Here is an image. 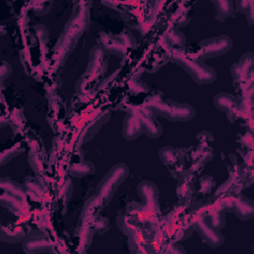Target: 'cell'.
<instances>
[{"mask_svg":"<svg viewBox=\"0 0 254 254\" xmlns=\"http://www.w3.org/2000/svg\"><path fill=\"white\" fill-rule=\"evenodd\" d=\"M88 3H79L73 9V13L65 24V27L55 47L56 61L59 65L64 64L70 51L76 46L78 39L89 28V8Z\"/></svg>","mask_w":254,"mask_h":254,"instance_id":"1","label":"cell"},{"mask_svg":"<svg viewBox=\"0 0 254 254\" xmlns=\"http://www.w3.org/2000/svg\"><path fill=\"white\" fill-rule=\"evenodd\" d=\"M144 107L171 121H188L194 116V110L191 106L167 99L159 93L153 95Z\"/></svg>","mask_w":254,"mask_h":254,"instance_id":"2","label":"cell"},{"mask_svg":"<svg viewBox=\"0 0 254 254\" xmlns=\"http://www.w3.org/2000/svg\"><path fill=\"white\" fill-rule=\"evenodd\" d=\"M26 187L9 178L1 179V205L15 215H24L28 211Z\"/></svg>","mask_w":254,"mask_h":254,"instance_id":"3","label":"cell"},{"mask_svg":"<svg viewBox=\"0 0 254 254\" xmlns=\"http://www.w3.org/2000/svg\"><path fill=\"white\" fill-rule=\"evenodd\" d=\"M169 57L178 65L182 66L196 83H211L216 78L215 70L212 67L203 64L201 61L188 58L180 49L173 50Z\"/></svg>","mask_w":254,"mask_h":254,"instance_id":"4","label":"cell"},{"mask_svg":"<svg viewBox=\"0 0 254 254\" xmlns=\"http://www.w3.org/2000/svg\"><path fill=\"white\" fill-rule=\"evenodd\" d=\"M129 170L125 164L114 165L102 178L96 189V198L100 204V207H105L112 199L118 187L128 177Z\"/></svg>","mask_w":254,"mask_h":254,"instance_id":"5","label":"cell"},{"mask_svg":"<svg viewBox=\"0 0 254 254\" xmlns=\"http://www.w3.org/2000/svg\"><path fill=\"white\" fill-rule=\"evenodd\" d=\"M232 47V41L231 39L226 36H218L213 37L210 39L203 40L197 44L196 51L191 54V56H187L190 59L203 61L206 59L219 57L221 55H224L227 53Z\"/></svg>","mask_w":254,"mask_h":254,"instance_id":"6","label":"cell"},{"mask_svg":"<svg viewBox=\"0 0 254 254\" xmlns=\"http://www.w3.org/2000/svg\"><path fill=\"white\" fill-rule=\"evenodd\" d=\"M97 40L99 47H101L105 52L107 51L111 54L117 55L118 57H123L126 54L127 49H132L136 45L133 35L127 30H123L118 36L101 32L98 35Z\"/></svg>","mask_w":254,"mask_h":254,"instance_id":"7","label":"cell"},{"mask_svg":"<svg viewBox=\"0 0 254 254\" xmlns=\"http://www.w3.org/2000/svg\"><path fill=\"white\" fill-rule=\"evenodd\" d=\"M193 229H195L199 236L209 244L211 247H218L223 243V236L219 230L213 228L201 215L200 212H194L190 217Z\"/></svg>","mask_w":254,"mask_h":254,"instance_id":"8","label":"cell"},{"mask_svg":"<svg viewBox=\"0 0 254 254\" xmlns=\"http://www.w3.org/2000/svg\"><path fill=\"white\" fill-rule=\"evenodd\" d=\"M53 244L49 237L42 231L34 230L27 234L22 243V248L26 253H40L51 251Z\"/></svg>","mask_w":254,"mask_h":254,"instance_id":"9","label":"cell"},{"mask_svg":"<svg viewBox=\"0 0 254 254\" xmlns=\"http://www.w3.org/2000/svg\"><path fill=\"white\" fill-rule=\"evenodd\" d=\"M138 193L143 200V206L150 209L153 213H160L159 193L157 187L151 182H141L138 186Z\"/></svg>","mask_w":254,"mask_h":254,"instance_id":"10","label":"cell"},{"mask_svg":"<svg viewBox=\"0 0 254 254\" xmlns=\"http://www.w3.org/2000/svg\"><path fill=\"white\" fill-rule=\"evenodd\" d=\"M107 67V56L106 52L99 46L94 47L90 52L89 64L87 66L86 72L82 76H95L103 74Z\"/></svg>","mask_w":254,"mask_h":254,"instance_id":"11","label":"cell"},{"mask_svg":"<svg viewBox=\"0 0 254 254\" xmlns=\"http://www.w3.org/2000/svg\"><path fill=\"white\" fill-rule=\"evenodd\" d=\"M135 113L140 118L143 125L144 133H146L148 137L157 138L161 135L162 127H161V124L157 121L155 113H153L151 110H149L144 106L143 108L136 109Z\"/></svg>","mask_w":254,"mask_h":254,"instance_id":"12","label":"cell"},{"mask_svg":"<svg viewBox=\"0 0 254 254\" xmlns=\"http://www.w3.org/2000/svg\"><path fill=\"white\" fill-rule=\"evenodd\" d=\"M229 210L233 211L236 216L240 219H249L254 214V204L253 201L244 197L241 193H236L235 196H231L228 200Z\"/></svg>","mask_w":254,"mask_h":254,"instance_id":"13","label":"cell"},{"mask_svg":"<svg viewBox=\"0 0 254 254\" xmlns=\"http://www.w3.org/2000/svg\"><path fill=\"white\" fill-rule=\"evenodd\" d=\"M253 70V55L251 53L244 54L238 63H235L231 68L230 72L234 79V82L238 84L244 82L249 75H252Z\"/></svg>","mask_w":254,"mask_h":254,"instance_id":"14","label":"cell"},{"mask_svg":"<svg viewBox=\"0 0 254 254\" xmlns=\"http://www.w3.org/2000/svg\"><path fill=\"white\" fill-rule=\"evenodd\" d=\"M159 156L161 161L169 168L173 176L180 175L178 169L184 166V154L179 149H174L172 147H164L160 150Z\"/></svg>","mask_w":254,"mask_h":254,"instance_id":"15","label":"cell"},{"mask_svg":"<svg viewBox=\"0 0 254 254\" xmlns=\"http://www.w3.org/2000/svg\"><path fill=\"white\" fill-rule=\"evenodd\" d=\"M213 103L220 111L226 113L227 118L234 121L238 117V100L228 93H218L213 98Z\"/></svg>","mask_w":254,"mask_h":254,"instance_id":"16","label":"cell"},{"mask_svg":"<svg viewBox=\"0 0 254 254\" xmlns=\"http://www.w3.org/2000/svg\"><path fill=\"white\" fill-rule=\"evenodd\" d=\"M122 133L127 140H134L144 133L142 122L135 111H129L127 113L123 122Z\"/></svg>","mask_w":254,"mask_h":254,"instance_id":"17","label":"cell"},{"mask_svg":"<svg viewBox=\"0 0 254 254\" xmlns=\"http://www.w3.org/2000/svg\"><path fill=\"white\" fill-rule=\"evenodd\" d=\"M26 226L24 224L10 222L7 225H2L1 240L8 243L19 242L27 236Z\"/></svg>","mask_w":254,"mask_h":254,"instance_id":"18","label":"cell"},{"mask_svg":"<svg viewBox=\"0 0 254 254\" xmlns=\"http://www.w3.org/2000/svg\"><path fill=\"white\" fill-rule=\"evenodd\" d=\"M94 172H95L94 165L91 162L84 161V160H82L81 162L75 165H72L68 170V174L71 177H76V178L89 176V175H92Z\"/></svg>","mask_w":254,"mask_h":254,"instance_id":"19","label":"cell"},{"mask_svg":"<svg viewBox=\"0 0 254 254\" xmlns=\"http://www.w3.org/2000/svg\"><path fill=\"white\" fill-rule=\"evenodd\" d=\"M212 4L215 6L216 10V20L217 21H224L226 18L232 15L234 11V5L232 1H211Z\"/></svg>","mask_w":254,"mask_h":254,"instance_id":"20","label":"cell"},{"mask_svg":"<svg viewBox=\"0 0 254 254\" xmlns=\"http://www.w3.org/2000/svg\"><path fill=\"white\" fill-rule=\"evenodd\" d=\"M43 155H45V152H43L41 154L39 147L38 148H34L33 150H31V152L29 154L30 165L32 166V168L34 169V171L36 173L41 172L43 170V168H44V162H45L46 156L43 157Z\"/></svg>","mask_w":254,"mask_h":254,"instance_id":"21","label":"cell"},{"mask_svg":"<svg viewBox=\"0 0 254 254\" xmlns=\"http://www.w3.org/2000/svg\"><path fill=\"white\" fill-rule=\"evenodd\" d=\"M23 151H24V146H23L22 142H14V144L10 148L2 150L1 165H4L7 161H9L13 157L21 154Z\"/></svg>","mask_w":254,"mask_h":254,"instance_id":"22","label":"cell"},{"mask_svg":"<svg viewBox=\"0 0 254 254\" xmlns=\"http://www.w3.org/2000/svg\"><path fill=\"white\" fill-rule=\"evenodd\" d=\"M90 226L94 230V232L97 233H103L106 232L109 228V221L106 217L99 215L98 211L94 213L91 221H90Z\"/></svg>","mask_w":254,"mask_h":254,"instance_id":"23","label":"cell"},{"mask_svg":"<svg viewBox=\"0 0 254 254\" xmlns=\"http://www.w3.org/2000/svg\"><path fill=\"white\" fill-rule=\"evenodd\" d=\"M25 187H26L27 192L30 193L31 196L36 197V198L42 197L44 189L40 186V184H38L37 181H35V179L28 177L25 181Z\"/></svg>","mask_w":254,"mask_h":254,"instance_id":"24","label":"cell"},{"mask_svg":"<svg viewBox=\"0 0 254 254\" xmlns=\"http://www.w3.org/2000/svg\"><path fill=\"white\" fill-rule=\"evenodd\" d=\"M253 2L252 1H238L236 2V11H239L246 15L249 24L251 25L253 22V8H252Z\"/></svg>","mask_w":254,"mask_h":254,"instance_id":"25","label":"cell"},{"mask_svg":"<svg viewBox=\"0 0 254 254\" xmlns=\"http://www.w3.org/2000/svg\"><path fill=\"white\" fill-rule=\"evenodd\" d=\"M33 10L36 15H44L47 14L51 10L52 2H32Z\"/></svg>","mask_w":254,"mask_h":254,"instance_id":"26","label":"cell"},{"mask_svg":"<svg viewBox=\"0 0 254 254\" xmlns=\"http://www.w3.org/2000/svg\"><path fill=\"white\" fill-rule=\"evenodd\" d=\"M198 184L200 186V191L204 193H209L214 186V181L211 177H201L198 181Z\"/></svg>","mask_w":254,"mask_h":254,"instance_id":"27","label":"cell"},{"mask_svg":"<svg viewBox=\"0 0 254 254\" xmlns=\"http://www.w3.org/2000/svg\"><path fill=\"white\" fill-rule=\"evenodd\" d=\"M11 65L6 63V62H3L2 63V65H1V78L2 80H4L7 76H9L11 74Z\"/></svg>","mask_w":254,"mask_h":254,"instance_id":"28","label":"cell"}]
</instances>
